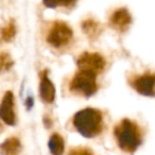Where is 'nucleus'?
<instances>
[{
  "label": "nucleus",
  "instance_id": "nucleus-3",
  "mask_svg": "<svg viewBox=\"0 0 155 155\" xmlns=\"http://www.w3.org/2000/svg\"><path fill=\"white\" fill-rule=\"evenodd\" d=\"M96 78L97 75L95 73L86 70H79L71 81L70 89L73 93L81 95L84 97H90L97 90Z\"/></svg>",
  "mask_w": 155,
  "mask_h": 155
},
{
  "label": "nucleus",
  "instance_id": "nucleus-12",
  "mask_svg": "<svg viewBox=\"0 0 155 155\" xmlns=\"http://www.w3.org/2000/svg\"><path fill=\"white\" fill-rule=\"evenodd\" d=\"M16 35V26L13 20L8 21V23H5V26L0 29V41H11Z\"/></svg>",
  "mask_w": 155,
  "mask_h": 155
},
{
  "label": "nucleus",
  "instance_id": "nucleus-2",
  "mask_svg": "<svg viewBox=\"0 0 155 155\" xmlns=\"http://www.w3.org/2000/svg\"><path fill=\"white\" fill-rule=\"evenodd\" d=\"M114 135L119 147L126 152H134L141 143V135L135 122L124 119L115 126Z\"/></svg>",
  "mask_w": 155,
  "mask_h": 155
},
{
  "label": "nucleus",
  "instance_id": "nucleus-7",
  "mask_svg": "<svg viewBox=\"0 0 155 155\" xmlns=\"http://www.w3.org/2000/svg\"><path fill=\"white\" fill-rule=\"evenodd\" d=\"M132 86L138 93L147 97L155 96V73H145L132 82Z\"/></svg>",
  "mask_w": 155,
  "mask_h": 155
},
{
  "label": "nucleus",
  "instance_id": "nucleus-6",
  "mask_svg": "<svg viewBox=\"0 0 155 155\" xmlns=\"http://www.w3.org/2000/svg\"><path fill=\"white\" fill-rule=\"evenodd\" d=\"M15 100L12 91H6L0 104V118L10 125L16 124L15 114Z\"/></svg>",
  "mask_w": 155,
  "mask_h": 155
},
{
  "label": "nucleus",
  "instance_id": "nucleus-10",
  "mask_svg": "<svg viewBox=\"0 0 155 155\" xmlns=\"http://www.w3.org/2000/svg\"><path fill=\"white\" fill-rule=\"evenodd\" d=\"M20 150V141L16 137L8 138L0 145V153H1V155H19Z\"/></svg>",
  "mask_w": 155,
  "mask_h": 155
},
{
  "label": "nucleus",
  "instance_id": "nucleus-11",
  "mask_svg": "<svg viewBox=\"0 0 155 155\" xmlns=\"http://www.w3.org/2000/svg\"><path fill=\"white\" fill-rule=\"evenodd\" d=\"M50 151L53 155H62L64 150V141L59 134H53L49 141Z\"/></svg>",
  "mask_w": 155,
  "mask_h": 155
},
{
  "label": "nucleus",
  "instance_id": "nucleus-16",
  "mask_svg": "<svg viewBox=\"0 0 155 155\" xmlns=\"http://www.w3.org/2000/svg\"><path fill=\"white\" fill-rule=\"evenodd\" d=\"M69 155H93V153L86 148H76V149L71 150Z\"/></svg>",
  "mask_w": 155,
  "mask_h": 155
},
{
  "label": "nucleus",
  "instance_id": "nucleus-8",
  "mask_svg": "<svg viewBox=\"0 0 155 155\" xmlns=\"http://www.w3.org/2000/svg\"><path fill=\"white\" fill-rule=\"evenodd\" d=\"M131 23H132V18H131L130 13L128 12L127 9L124 8L115 11L110 17V21H109L111 28L118 32H126L130 27Z\"/></svg>",
  "mask_w": 155,
  "mask_h": 155
},
{
  "label": "nucleus",
  "instance_id": "nucleus-1",
  "mask_svg": "<svg viewBox=\"0 0 155 155\" xmlns=\"http://www.w3.org/2000/svg\"><path fill=\"white\" fill-rule=\"evenodd\" d=\"M73 124L82 136L95 137L102 130V115L95 108H84L75 114Z\"/></svg>",
  "mask_w": 155,
  "mask_h": 155
},
{
  "label": "nucleus",
  "instance_id": "nucleus-9",
  "mask_svg": "<svg viewBox=\"0 0 155 155\" xmlns=\"http://www.w3.org/2000/svg\"><path fill=\"white\" fill-rule=\"evenodd\" d=\"M39 91H40L41 100L45 103H52L55 99V87L48 77L47 71L42 72V76H41Z\"/></svg>",
  "mask_w": 155,
  "mask_h": 155
},
{
  "label": "nucleus",
  "instance_id": "nucleus-4",
  "mask_svg": "<svg viewBox=\"0 0 155 155\" xmlns=\"http://www.w3.org/2000/svg\"><path fill=\"white\" fill-rule=\"evenodd\" d=\"M73 37L72 29L62 21H56L53 23L47 36L48 43L54 48H61L67 46Z\"/></svg>",
  "mask_w": 155,
  "mask_h": 155
},
{
  "label": "nucleus",
  "instance_id": "nucleus-14",
  "mask_svg": "<svg viewBox=\"0 0 155 155\" xmlns=\"http://www.w3.org/2000/svg\"><path fill=\"white\" fill-rule=\"evenodd\" d=\"M13 60L11 58V55L6 52L0 53V73L8 71L13 66Z\"/></svg>",
  "mask_w": 155,
  "mask_h": 155
},
{
  "label": "nucleus",
  "instance_id": "nucleus-13",
  "mask_svg": "<svg viewBox=\"0 0 155 155\" xmlns=\"http://www.w3.org/2000/svg\"><path fill=\"white\" fill-rule=\"evenodd\" d=\"M99 23H95L92 19H88L82 23V29H84V33L89 36V37H94L99 33Z\"/></svg>",
  "mask_w": 155,
  "mask_h": 155
},
{
  "label": "nucleus",
  "instance_id": "nucleus-17",
  "mask_svg": "<svg viewBox=\"0 0 155 155\" xmlns=\"http://www.w3.org/2000/svg\"><path fill=\"white\" fill-rule=\"evenodd\" d=\"M1 129H2V128H1V124H0V131H1Z\"/></svg>",
  "mask_w": 155,
  "mask_h": 155
},
{
  "label": "nucleus",
  "instance_id": "nucleus-5",
  "mask_svg": "<svg viewBox=\"0 0 155 155\" xmlns=\"http://www.w3.org/2000/svg\"><path fill=\"white\" fill-rule=\"evenodd\" d=\"M77 66L79 70H86L95 75L100 73L106 67V61L100 54L84 52L78 58Z\"/></svg>",
  "mask_w": 155,
  "mask_h": 155
},
{
  "label": "nucleus",
  "instance_id": "nucleus-15",
  "mask_svg": "<svg viewBox=\"0 0 155 155\" xmlns=\"http://www.w3.org/2000/svg\"><path fill=\"white\" fill-rule=\"evenodd\" d=\"M43 4H45L47 8L50 9H55L57 6H70L72 4H74V2L76 0H42Z\"/></svg>",
  "mask_w": 155,
  "mask_h": 155
}]
</instances>
